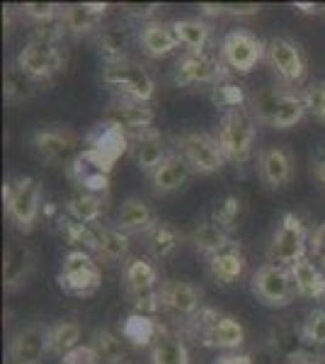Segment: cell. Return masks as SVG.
Returning a JSON list of instances; mask_svg holds the SVG:
<instances>
[{
  "label": "cell",
  "mask_w": 325,
  "mask_h": 364,
  "mask_svg": "<svg viewBox=\"0 0 325 364\" xmlns=\"http://www.w3.org/2000/svg\"><path fill=\"white\" fill-rule=\"evenodd\" d=\"M68 178L73 180L82 192H87V195H107V190H110V173L92 166L80 151H78V156L70 161Z\"/></svg>",
  "instance_id": "obj_25"
},
{
  "label": "cell",
  "mask_w": 325,
  "mask_h": 364,
  "mask_svg": "<svg viewBox=\"0 0 325 364\" xmlns=\"http://www.w3.org/2000/svg\"><path fill=\"white\" fill-rule=\"evenodd\" d=\"M124 284H127L129 294H139V291L158 289V269L144 257H132L124 265Z\"/></svg>",
  "instance_id": "obj_35"
},
{
  "label": "cell",
  "mask_w": 325,
  "mask_h": 364,
  "mask_svg": "<svg viewBox=\"0 0 325 364\" xmlns=\"http://www.w3.org/2000/svg\"><path fill=\"white\" fill-rule=\"evenodd\" d=\"M102 83L112 87L117 95L124 100H134V102H151L156 95V83L141 63L124 58V61L105 63L102 66Z\"/></svg>",
  "instance_id": "obj_3"
},
{
  "label": "cell",
  "mask_w": 325,
  "mask_h": 364,
  "mask_svg": "<svg viewBox=\"0 0 325 364\" xmlns=\"http://www.w3.org/2000/svg\"><path fill=\"white\" fill-rule=\"evenodd\" d=\"M214 364H275L272 362V355H265V352H247V355H238V352H226V355H218Z\"/></svg>",
  "instance_id": "obj_51"
},
{
  "label": "cell",
  "mask_w": 325,
  "mask_h": 364,
  "mask_svg": "<svg viewBox=\"0 0 325 364\" xmlns=\"http://www.w3.org/2000/svg\"><path fill=\"white\" fill-rule=\"evenodd\" d=\"M197 343L214 350H238L245 343V328L233 316H218L199 333Z\"/></svg>",
  "instance_id": "obj_18"
},
{
  "label": "cell",
  "mask_w": 325,
  "mask_h": 364,
  "mask_svg": "<svg viewBox=\"0 0 325 364\" xmlns=\"http://www.w3.org/2000/svg\"><path fill=\"white\" fill-rule=\"evenodd\" d=\"M5 214L17 226V231L32 233L41 214V182L32 175H22L3 187Z\"/></svg>",
  "instance_id": "obj_2"
},
{
  "label": "cell",
  "mask_w": 325,
  "mask_h": 364,
  "mask_svg": "<svg viewBox=\"0 0 325 364\" xmlns=\"http://www.w3.org/2000/svg\"><path fill=\"white\" fill-rule=\"evenodd\" d=\"M3 95L10 105L27 102L34 95V80L27 78L17 66H10L5 70V78H3Z\"/></svg>",
  "instance_id": "obj_41"
},
{
  "label": "cell",
  "mask_w": 325,
  "mask_h": 364,
  "mask_svg": "<svg viewBox=\"0 0 325 364\" xmlns=\"http://www.w3.org/2000/svg\"><path fill=\"white\" fill-rule=\"evenodd\" d=\"M58 287L70 296H92L102 284V269H100L95 255L85 250H70L58 269Z\"/></svg>",
  "instance_id": "obj_5"
},
{
  "label": "cell",
  "mask_w": 325,
  "mask_h": 364,
  "mask_svg": "<svg viewBox=\"0 0 325 364\" xmlns=\"http://www.w3.org/2000/svg\"><path fill=\"white\" fill-rule=\"evenodd\" d=\"M149 350L153 364H190V350H187L185 340L165 326H161Z\"/></svg>",
  "instance_id": "obj_27"
},
{
  "label": "cell",
  "mask_w": 325,
  "mask_h": 364,
  "mask_svg": "<svg viewBox=\"0 0 325 364\" xmlns=\"http://www.w3.org/2000/svg\"><path fill=\"white\" fill-rule=\"evenodd\" d=\"M309 236L311 233L306 231L304 221H301L297 214L287 211V214L282 216L277 231L272 233L270 248H267V260L272 265L292 267L294 262L309 257L306 255V252H309Z\"/></svg>",
  "instance_id": "obj_4"
},
{
  "label": "cell",
  "mask_w": 325,
  "mask_h": 364,
  "mask_svg": "<svg viewBox=\"0 0 325 364\" xmlns=\"http://www.w3.org/2000/svg\"><path fill=\"white\" fill-rule=\"evenodd\" d=\"M228 78V68L223 66V61L218 56L211 54H185L180 61L175 63L173 70V80L180 87H190V85H218L221 80Z\"/></svg>",
  "instance_id": "obj_11"
},
{
  "label": "cell",
  "mask_w": 325,
  "mask_h": 364,
  "mask_svg": "<svg viewBox=\"0 0 325 364\" xmlns=\"http://www.w3.org/2000/svg\"><path fill=\"white\" fill-rule=\"evenodd\" d=\"M146 248L156 260H168L173 252L182 245V233L168 221H156L149 231L144 233Z\"/></svg>",
  "instance_id": "obj_31"
},
{
  "label": "cell",
  "mask_w": 325,
  "mask_h": 364,
  "mask_svg": "<svg viewBox=\"0 0 325 364\" xmlns=\"http://www.w3.org/2000/svg\"><path fill=\"white\" fill-rule=\"evenodd\" d=\"M240 209H243L240 199L235 195H228V197H223V202L218 204L214 211H211V221L218 224L221 228H226V231H230V228L235 226V221H238Z\"/></svg>",
  "instance_id": "obj_47"
},
{
  "label": "cell",
  "mask_w": 325,
  "mask_h": 364,
  "mask_svg": "<svg viewBox=\"0 0 325 364\" xmlns=\"http://www.w3.org/2000/svg\"><path fill=\"white\" fill-rule=\"evenodd\" d=\"M34 257L32 248L22 243H15L10 245L8 252H5V260H3V287L8 291H15L20 289L22 284H27V279L32 277L34 272Z\"/></svg>",
  "instance_id": "obj_22"
},
{
  "label": "cell",
  "mask_w": 325,
  "mask_h": 364,
  "mask_svg": "<svg viewBox=\"0 0 325 364\" xmlns=\"http://www.w3.org/2000/svg\"><path fill=\"white\" fill-rule=\"evenodd\" d=\"M173 29L180 39L182 46H187L194 54H204L206 46H209V39H211V32L214 27L204 20H194V17H187V20H175L173 22Z\"/></svg>",
  "instance_id": "obj_34"
},
{
  "label": "cell",
  "mask_w": 325,
  "mask_h": 364,
  "mask_svg": "<svg viewBox=\"0 0 325 364\" xmlns=\"http://www.w3.org/2000/svg\"><path fill=\"white\" fill-rule=\"evenodd\" d=\"M255 136H257V119L252 117V112L247 107L228 109V112L221 114L216 141H218V146H221L226 161L245 166L252 156Z\"/></svg>",
  "instance_id": "obj_1"
},
{
  "label": "cell",
  "mask_w": 325,
  "mask_h": 364,
  "mask_svg": "<svg viewBox=\"0 0 325 364\" xmlns=\"http://www.w3.org/2000/svg\"><path fill=\"white\" fill-rule=\"evenodd\" d=\"M161 291V304L170 316L180 318L182 323L192 321L199 314L202 306V289H197L190 282H180V279H165L158 287Z\"/></svg>",
  "instance_id": "obj_13"
},
{
  "label": "cell",
  "mask_w": 325,
  "mask_h": 364,
  "mask_svg": "<svg viewBox=\"0 0 325 364\" xmlns=\"http://www.w3.org/2000/svg\"><path fill=\"white\" fill-rule=\"evenodd\" d=\"M294 8L304 15H321L323 13V5H313V3H297Z\"/></svg>",
  "instance_id": "obj_57"
},
{
  "label": "cell",
  "mask_w": 325,
  "mask_h": 364,
  "mask_svg": "<svg viewBox=\"0 0 325 364\" xmlns=\"http://www.w3.org/2000/svg\"><path fill=\"white\" fill-rule=\"evenodd\" d=\"M299 333L306 348H325V309L311 311Z\"/></svg>",
  "instance_id": "obj_45"
},
{
  "label": "cell",
  "mask_w": 325,
  "mask_h": 364,
  "mask_svg": "<svg viewBox=\"0 0 325 364\" xmlns=\"http://www.w3.org/2000/svg\"><path fill=\"white\" fill-rule=\"evenodd\" d=\"M90 345H92V350L97 352L100 364H122L124 357H127L122 338H117L114 333H110V331H95L92 333Z\"/></svg>",
  "instance_id": "obj_42"
},
{
  "label": "cell",
  "mask_w": 325,
  "mask_h": 364,
  "mask_svg": "<svg viewBox=\"0 0 325 364\" xmlns=\"http://www.w3.org/2000/svg\"><path fill=\"white\" fill-rule=\"evenodd\" d=\"M206 267H209V274L214 277L216 284H223V287L235 284L245 272V255H243V250H240V245L233 240V243L226 245L221 252L211 255L209 260H206Z\"/></svg>",
  "instance_id": "obj_23"
},
{
  "label": "cell",
  "mask_w": 325,
  "mask_h": 364,
  "mask_svg": "<svg viewBox=\"0 0 325 364\" xmlns=\"http://www.w3.org/2000/svg\"><path fill=\"white\" fill-rule=\"evenodd\" d=\"M289 364H325V360L321 355H313L311 350H304V352H299V355H294L292 360H289Z\"/></svg>",
  "instance_id": "obj_56"
},
{
  "label": "cell",
  "mask_w": 325,
  "mask_h": 364,
  "mask_svg": "<svg viewBox=\"0 0 325 364\" xmlns=\"http://www.w3.org/2000/svg\"><path fill=\"white\" fill-rule=\"evenodd\" d=\"M202 15H230V17H252L257 15L260 5L255 3H202Z\"/></svg>",
  "instance_id": "obj_46"
},
{
  "label": "cell",
  "mask_w": 325,
  "mask_h": 364,
  "mask_svg": "<svg viewBox=\"0 0 325 364\" xmlns=\"http://www.w3.org/2000/svg\"><path fill=\"white\" fill-rule=\"evenodd\" d=\"M139 46L149 58H163L170 56L175 49H180V39H177L173 22L151 20L141 27L139 32Z\"/></svg>",
  "instance_id": "obj_20"
},
{
  "label": "cell",
  "mask_w": 325,
  "mask_h": 364,
  "mask_svg": "<svg viewBox=\"0 0 325 364\" xmlns=\"http://www.w3.org/2000/svg\"><path fill=\"white\" fill-rule=\"evenodd\" d=\"M161 10L158 3H124L122 5V13L127 17H134V20H146L151 22V17Z\"/></svg>",
  "instance_id": "obj_53"
},
{
  "label": "cell",
  "mask_w": 325,
  "mask_h": 364,
  "mask_svg": "<svg viewBox=\"0 0 325 364\" xmlns=\"http://www.w3.org/2000/svg\"><path fill=\"white\" fill-rule=\"evenodd\" d=\"M304 114H306L304 97L284 90L282 102H279V109H277L275 122H272V129H292V127H297L299 122L304 119Z\"/></svg>",
  "instance_id": "obj_43"
},
{
  "label": "cell",
  "mask_w": 325,
  "mask_h": 364,
  "mask_svg": "<svg viewBox=\"0 0 325 364\" xmlns=\"http://www.w3.org/2000/svg\"><path fill=\"white\" fill-rule=\"evenodd\" d=\"M250 287H252V294L270 309H287L294 301V296H297L292 269L272 265V262L262 265L252 274Z\"/></svg>",
  "instance_id": "obj_10"
},
{
  "label": "cell",
  "mask_w": 325,
  "mask_h": 364,
  "mask_svg": "<svg viewBox=\"0 0 325 364\" xmlns=\"http://www.w3.org/2000/svg\"><path fill=\"white\" fill-rule=\"evenodd\" d=\"M95 46L105 63L124 61V58H129V49H132V32L122 25L105 27L95 34Z\"/></svg>",
  "instance_id": "obj_29"
},
{
  "label": "cell",
  "mask_w": 325,
  "mask_h": 364,
  "mask_svg": "<svg viewBox=\"0 0 325 364\" xmlns=\"http://www.w3.org/2000/svg\"><path fill=\"white\" fill-rule=\"evenodd\" d=\"M282 95H284V90H282V87H265V90H257L255 95H252V100H250V112L260 122V124L272 127L277 109H279Z\"/></svg>",
  "instance_id": "obj_40"
},
{
  "label": "cell",
  "mask_w": 325,
  "mask_h": 364,
  "mask_svg": "<svg viewBox=\"0 0 325 364\" xmlns=\"http://www.w3.org/2000/svg\"><path fill=\"white\" fill-rule=\"evenodd\" d=\"M257 170L260 178L270 190H282L294 178V163L292 156L279 146H265L257 154Z\"/></svg>",
  "instance_id": "obj_17"
},
{
  "label": "cell",
  "mask_w": 325,
  "mask_h": 364,
  "mask_svg": "<svg viewBox=\"0 0 325 364\" xmlns=\"http://www.w3.org/2000/svg\"><path fill=\"white\" fill-rule=\"evenodd\" d=\"M270 348H272V355L284 357L287 362L292 360L294 355H299V352L309 350L304 345V340H301V333L294 331L292 326H284V323H277V326H272Z\"/></svg>",
  "instance_id": "obj_39"
},
{
  "label": "cell",
  "mask_w": 325,
  "mask_h": 364,
  "mask_svg": "<svg viewBox=\"0 0 325 364\" xmlns=\"http://www.w3.org/2000/svg\"><path fill=\"white\" fill-rule=\"evenodd\" d=\"M177 156H182L187 161L194 173L199 175H211L218 173L223 166H226V156H223L221 146H218L216 136H209V134H182L175 141Z\"/></svg>",
  "instance_id": "obj_9"
},
{
  "label": "cell",
  "mask_w": 325,
  "mask_h": 364,
  "mask_svg": "<svg viewBox=\"0 0 325 364\" xmlns=\"http://www.w3.org/2000/svg\"><path fill=\"white\" fill-rule=\"evenodd\" d=\"M129 154H132L136 168L146 175H153L156 168L168 158L165 139L158 129H144V132L129 134Z\"/></svg>",
  "instance_id": "obj_15"
},
{
  "label": "cell",
  "mask_w": 325,
  "mask_h": 364,
  "mask_svg": "<svg viewBox=\"0 0 325 364\" xmlns=\"http://www.w3.org/2000/svg\"><path fill=\"white\" fill-rule=\"evenodd\" d=\"M61 364H100V360L92 345H78L75 350H70L68 355L61 357Z\"/></svg>",
  "instance_id": "obj_54"
},
{
  "label": "cell",
  "mask_w": 325,
  "mask_h": 364,
  "mask_svg": "<svg viewBox=\"0 0 325 364\" xmlns=\"http://www.w3.org/2000/svg\"><path fill=\"white\" fill-rule=\"evenodd\" d=\"M311 173L321 185L325 187V146H321L318 151H313V158H311Z\"/></svg>",
  "instance_id": "obj_55"
},
{
  "label": "cell",
  "mask_w": 325,
  "mask_h": 364,
  "mask_svg": "<svg viewBox=\"0 0 325 364\" xmlns=\"http://www.w3.org/2000/svg\"><path fill=\"white\" fill-rule=\"evenodd\" d=\"M294 287H297V294L304 299H313V301H323L325 299V272L311 257L294 262L292 267Z\"/></svg>",
  "instance_id": "obj_26"
},
{
  "label": "cell",
  "mask_w": 325,
  "mask_h": 364,
  "mask_svg": "<svg viewBox=\"0 0 325 364\" xmlns=\"http://www.w3.org/2000/svg\"><path fill=\"white\" fill-rule=\"evenodd\" d=\"M309 252L318 267L325 272V224H318L309 236Z\"/></svg>",
  "instance_id": "obj_52"
},
{
  "label": "cell",
  "mask_w": 325,
  "mask_h": 364,
  "mask_svg": "<svg viewBox=\"0 0 325 364\" xmlns=\"http://www.w3.org/2000/svg\"><path fill=\"white\" fill-rule=\"evenodd\" d=\"M129 299H132L134 314H141V316H156L158 311L163 309V304H161V291H158V289L139 291V294H129Z\"/></svg>",
  "instance_id": "obj_50"
},
{
  "label": "cell",
  "mask_w": 325,
  "mask_h": 364,
  "mask_svg": "<svg viewBox=\"0 0 325 364\" xmlns=\"http://www.w3.org/2000/svg\"><path fill=\"white\" fill-rule=\"evenodd\" d=\"M323 13H325V5H323Z\"/></svg>",
  "instance_id": "obj_58"
},
{
  "label": "cell",
  "mask_w": 325,
  "mask_h": 364,
  "mask_svg": "<svg viewBox=\"0 0 325 364\" xmlns=\"http://www.w3.org/2000/svg\"><path fill=\"white\" fill-rule=\"evenodd\" d=\"M80 323L78 321H58L54 326H49L46 331V345H49V352L63 357L68 355L70 350H75L80 345Z\"/></svg>",
  "instance_id": "obj_37"
},
{
  "label": "cell",
  "mask_w": 325,
  "mask_h": 364,
  "mask_svg": "<svg viewBox=\"0 0 325 364\" xmlns=\"http://www.w3.org/2000/svg\"><path fill=\"white\" fill-rule=\"evenodd\" d=\"M156 221L158 219L153 216L149 202H144L141 197H129L127 202H122L119 211H117L114 226L124 233H141L144 236Z\"/></svg>",
  "instance_id": "obj_24"
},
{
  "label": "cell",
  "mask_w": 325,
  "mask_h": 364,
  "mask_svg": "<svg viewBox=\"0 0 325 364\" xmlns=\"http://www.w3.org/2000/svg\"><path fill=\"white\" fill-rule=\"evenodd\" d=\"M107 122H114L117 127H122L124 132H144V129H151L153 122H156V112L144 102H134V100H114V102L107 107V114H105Z\"/></svg>",
  "instance_id": "obj_21"
},
{
  "label": "cell",
  "mask_w": 325,
  "mask_h": 364,
  "mask_svg": "<svg viewBox=\"0 0 325 364\" xmlns=\"http://www.w3.org/2000/svg\"><path fill=\"white\" fill-rule=\"evenodd\" d=\"M218 58L230 73H250L262 58H267V44L257 39L250 29H233L221 39Z\"/></svg>",
  "instance_id": "obj_7"
},
{
  "label": "cell",
  "mask_w": 325,
  "mask_h": 364,
  "mask_svg": "<svg viewBox=\"0 0 325 364\" xmlns=\"http://www.w3.org/2000/svg\"><path fill=\"white\" fill-rule=\"evenodd\" d=\"M32 149L39 161L61 166L78 156V136L70 129H39L32 136Z\"/></svg>",
  "instance_id": "obj_14"
},
{
  "label": "cell",
  "mask_w": 325,
  "mask_h": 364,
  "mask_svg": "<svg viewBox=\"0 0 325 364\" xmlns=\"http://www.w3.org/2000/svg\"><path fill=\"white\" fill-rule=\"evenodd\" d=\"M17 68L27 78H32L34 83L37 80H51L66 68V54H63L61 44L29 39L17 54Z\"/></svg>",
  "instance_id": "obj_8"
},
{
  "label": "cell",
  "mask_w": 325,
  "mask_h": 364,
  "mask_svg": "<svg viewBox=\"0 0 325 364\" xmlns=\"http://www.w3.org/2000/svg\"><path fill=\"white\" fill-rule=\"evenodd\" d=\"M58 22L66 29V34L82 37V34L100 32L102 15H97L95 10L90 8V3H73V5H63L61 15H58Z\"/></svg>",
  "instance_id": "obj_28"
},
{
  "label": "cell",
  "mask_w": 325,
  "mask_h": 364,
  "mask_svg": "<svg viewBox=\"0 0 325 364\" xmlns=\"http://www.w3.org/2000/svg\"><path fill=\"white\" fill-rule=\"evenodd\" d=\"M304 105L306 112H309L313 119L325 124V80H318V83H311L304 90Z\"/></svg>",
  "instance_id": "obj_48"
},
{
  "label": "cell",
  "mask_w": 325,
  "mask_h": 364,
  "mask_svg": "<svg viewBox=\"0 0 325 364\" xmlns=\"http://www.w3.org/2000/svg\"><path fill=\"white\" fill-rule=\"evenodd\" d=\"M95 238H97V257L110 262H119L127 257L129 248H132V238L129 233L119 231L117 226H107V224H95Z\"/></svg>",
  "instance_id": "obj_32"
},
{
  "label": "cell",
  "mask_w": 325,
  "mask_h": 364,
  "mask_svg": "<svg viewBox=\"0 0 325 364\" xmlns=\"http://www.w3.org/2000/svg\"><path fill=\"white\" fill-rule=\"evenodd\" d=\"M158 331H161V323H156L153 316L132 314L122 323L124 340H129V343L136 345V348H151L153 340L158 336Z\"/></svg>",
  "instance_id": "obj_36"
},
{
  "label": "cell",
  "mask_w": 325,
  "mask_h": 364,
  "mask_svg": "<svg viewBox=\"0 0 325 364\" xmlns=\"http://www.w3.org/2000/svg\"><path fill=\"white\" fill-rule=\"evenodd\" d=\"M56 231L63 238V243H68L73 250H85L90 255H97V238H95V228L80 224L73 216L68 214H58L56 216Z\"/></svg>",
  "instance_id": "obj_30"
},
{
  "label": "cell",
  "mask_w": 325,
  "mask_h": 364,
  "mask_svg": "<svg viewBox=\"0 0 325 364\" xmlns=\"http://www.w3.org/2000/svg\"><path fill=\"white\" fill-rule=\"evenodd\" d=\"M190 243L199 255H204L206 260H209L211 255H216V252H221L226 245L233 243V238L228 236L226 228H221L218 224H214V221H204V224H199L190 233Z\"/></svg>",
  "instance_id": "obj_33"
},
{
  "label": "cell",
  "mask_w": 325,
  "mask_h": 364,
  "mask_svg": "<svg viewBox=\"0 0 325 364\" xmlns=\"http://www.w3.org/2000/svg\"><path fill=\"white\" fill-rule=\"evenodd\" d=\"M129 151V134L114 122L102 119L100 124L87 134L85 149L80 151L92 166L112 175V170L119 163V158Z\"/></svg>",
  "instance_id": "obj_6"
},
{
  "label": "cell",
  "mask_w": 325,
  "mask_h": 364,
  "mask_svg": "<svg viewBox=\"0 0 325 364\" xmlns=\"http://www.w3.org/2000/svg\"><path fill=\"white\" fill-rule=\"evenodd\" d=\"M194 175V170L187 166V161L177 154H170L161 166L156 168V173L151 175V190L153 195L165 197L173 195V192L182 190V187L190 182V178Z\"/></svg>",
  "instance_id": "obj_19"
},
{
  "label": "cell",
  "mask_w": 325,
  "mask_h": 364,
  "mask_svg": "<svg viewBox=\"0 0 325 364\" xmlns=\"http://www.w3.org/2000/svg\"><path fill=\"white\" fill-rule=\"evenodd\" d=\"M46 331L44 326H25L10 338L8 345V360L10 364H41L44 355L49 352L46 345Z\"/></svg>",
  "instance_id": "obj_16"
},
{
  "label": "cell",
  "mask_w": 325,
  "mask_h": 364,
  "mask_svg": "<svg viewBox=\"0 0 325 364\" xmlns=\"http://www.w3.org/2000/svg\"><path fill=\"white\" fill-rule=\"evenodd\" d=\"M245 90L240 83H233L230 78L221 80L218 85L211 87V102L216 105V107H221L223 112H228V109H238V107H245Z\"/></svg>",
  "instance_id": "obj_44"
},
{
  "label": "cell",
  "mask_w": 325,
  "mask_h": 364,
  "mask_svg": "<svg viewBox=\"0 0 325 364\" xmlns=\"http://www.w3.org/2000/svg\"><path fill=\"white\" fill-rule=\"evenodd\" d=\"M63 5L58 3H25L22 5V15L27 20H34L37 25H46V22H54L61 15Z\"/></svg>",
  "instance_id": "obj_49"
},
{
  "label": "cell",
  "mask_w": 325,
  "mask_h": 364,
  "mask_svg": "<svg viewBox=\"0 0 325 364\" xmlns=\"http://www.w3.org/2000/svg\"><path fill=\"white\" fill-rule=\"evenodd\" d=\"M267 63L284 85H299L306 75V58L299 44L287 37H272L267 42Z\"/></svg>",
  "instance_id": "obj_12"
},
{
  "label": "cell",
  "mask_w": 325,
  "mask_h": 364,
  "mask_svg": "<svg viewBox=\"0 0 325 364\" xmlns=\"http://www.w3.org/2000/svg\"><path fill=\"white\" fill-rule=\"evenodd\" d=\"M66 214L73 216L75 221L87 226L100 224L105 214V195H87V192H80V195L70 197L66 202Z\"/></svg>",
  "instance_id": "obj_38"
}]
</instances>
